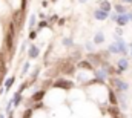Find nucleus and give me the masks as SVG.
Returning <instances> with one entry per match:
<instances>
[{
  "label": "nucleus",
  "instance_id": "0eeeda50",
  "mask_svg": "<svg viewBox=\"0 0 132 118\" xmlns=\"http://www.w3.org/2000/svg\"><path fill=\"white\" fill-rule=\"evenodd\" d=\"M104 40H106V37H104L103 31H97V32H95V35H94L92 43L95 45V46H98V45H103V43H104Z\"/></svg>",
  "mask_w": 132,
  "mask_h": 118
},
{
  "label": "nucleus",
  "instance_id": "dca6fc26",
  "mask_svg": "<svg viewBox=\"0 0 132 118\" xmlns=\"http://www.w3.org/2000/svg\"><path fill=\"white\" fill-rule=\"evenodd\" d=\"M114 11H115L117 14H126V12H127V8H126L123 3H117V5L114 6Z\"/></svg>",
  "mask_w": 132,
  "mask_h": 118
},
{
  "label": "nucleus",
  "instance_id": "c9c22d12",
  "mask_svg": "<svg viewBox=\"0 0 132 118\" xmlns=\"http://www.w3.org/2000/svg\"><path fill=\"white\" fill-rule=\"evenodd\" d=\"M0 118H5V115H3V113H2V112H0Z\"/></svg>",
  "mask_w": 132,
  "mask_h": 118
},
{
  "label": "nucleus",
  "instance_id": "39448f33",
  "mask_svg": "<svg viewBox=\"0 0 132 118\" xmlns=\"http://www.w3.org/2000/svg\"><path fill=\"white\" fill-rule=\"evenodd\" d=\"M127 68H129L127 57H121L120 60L117 62V74H123L124 71H127Z\"/></svg>",
  "mask_w": 132,
  "mask_h": 118
},
{
  "label": "nucleus",
  "instance_id": "c756f323",
  "mask_svg": "<svg viewBox=\"0 0 132 118\" xmlns=\"http://www.w3.org/2000/svg\"><path fill=\"white\" fill-rule=\"evenodd\" d=\"M57 18H59V17H57V15H52V17H51V18H49V20H51V22H55V20H57Z\"/></svg>",
  "mask_w": 132,
  "mask_h": 118
},
{
  "label": "nucleus",
  "instance_id": "4be33fe9",
  "mask_svg": "<svg viewBox=\"0 0 132 118\" xmlns=\"http://www.w3.org/2000/svg\"><path fill=\"white\" fill-rule=\"evenodd\" d=\"M85 49H86L88 52H94V51H95V45H94L92 42H86V43H85Z\"/></svg>",
  "mask_w": 132,
  "mask_h": 118
},
{
  "label": "nucleus",
  "instance_id": "423d86ee",
  "mask_svg": "<svg viewBox=\"0 0 132 118\" xmlns=\"http://www.w3.org/2000/svg\"><path fill=\"white\" fill-rule=\"evenodd\" d=\"M77 66H78L80 71H88V72H94V71H95V66H94L89 60H80Z\"/></svg>",
  "mask_w": 132,
  "mask_h": 118
},
{
  "label": "nucleus",
  "instance_id": "72a5a7b5",
  "mask_svg": "<svg viewBox=\"0 0 132 118\" xmlns=\"http://www.w3.org/2000/svg\"><path fill=\"white\" fill-rule=\"evenodd\" d=\"M78 2H80V3H85V2H88V0H78Z\"/></svg>",
  "mask_w": 132,
  "mask_h": 118
},
{
  "label": "nucleus",
  "instance_id": "a878e982",
  "mask_svg": "<svg viewBox=\"0 0 132 118\" xmlns=\"http://www.w3.org/2000/svg\"><path fill=\"white\" fill-rule=\"evenodd\" d=\"M28 71H29V62H26V63H25V66H23V69H22V75H25Z\"/></svg>",
  "mask_w": 132,
  "mask_h": 118
},
{
  "label": "nucleus",
  "instance_id": "6ab92c4d",
  "mask_svg": "<svg viewBox=\"0 0 132 118\" xmlns=\"http://www.w3.org/2000/svg\"><path fill=\"white\" fill-rule=\"evenodd\" d=\"M14 81H15V77H9L8 80H6V83H5V91H9L11 86L14 84Z\"/></svg>",
  "mask_w": 132,
  "mask_h": 118
},
{
  "label": "nucleus",
  "instance_id": "9b49d317",
  "mask_svg": "<svg viewBox=\"0 0 132 118\" xmlns=\"http://www.w3.org/2000/svg\"><path fill=\"white\" fill-rule=\"evenodd\" d=\"M40 55V49L37 48L35 45H29V49H28V57L29 58H37Z\"/></svg>",
  "mask_w": 132,
  "mask_h": 118
},
{
  "label": "nucleus",
  "instance_id": "2eb2a0df",
  "mask_svg": "<svg viewBox=\"0 0 132 118\" xmlns=\"http://www.w3.org/2000/svg\"><path fill=\"white\" fill-rule=\"evenodd\" d=\"M11 101H12V106H14V107H17L18 104H20V103H22V94H20V92H15V94H14V97H12V100H11Z\"/></svg>",
  "mask_w": 132,
  "mask_h": 118
},
{
  "label": "nucleus",
  "instance_id": "7ed1b4c3",
  "mask_svg": "<svg viewBox=\"0 0 132 118\" xmlns=\"http://www.w3.org/2000/svg\"><path fill=\"white\" fill-rule=\"evenodd\" d=\"M114 38H115V45H117V48H118V52H120L123 57H126L127 52H129V46H127V43L123 40V37L114 35Z\"/></svg>",
  "mask_w": 132,
  "mask_h": 118
},
{
  "label": "nucleus",
  "instance_id": "2f4dec72",
  "mask_svg": "<svg viewBox=\"0 0 132 118\" xmlns=\"http://www.w3.org/2000/svg\"><path fill=\"white\" fill-rule=\"evenodd\" d=\"M59 25H65V18H62V20H57Z\"/></svg>",
  "mask_w": 132,
  "mask_h": 118
},
{
  "label": "nucleus",
  "instance_id": "f3484780",
  "mask_svg": "<svg viewBox=\"0 0 132 118\" xmlns=\"http://www.w3.org/2000/svg\"><path fill=\"white\" fill-rule=\"evenodd\" d=\"M111 8H112V5L108 2V0H103V2L100 3V9H101V11H104V12H108V14L111 12Z\"/></svg>",
  "mask_w": 132,
  "mask_h": 118
},
{
  "label": "nucleus",
  "instance_id": "5701e85b",
  "mask_svg": "<svg viewBox=\"0 0 132 118\" xmlns=\"http://www.w3.org/2000/svg\"><path fill=\"white\" fill-rule=\"evenodd\" d=\"M35 23H37V17L35 15H31V18H29V28L32 29L35 26Z\"/></svg>",
  "mask_w": 132,
  "mask_h": 118
},
{
  "label": "nucleus",
  "instance_id": "b1692460",
  "mask_svg": "<svg viewBox=\"0 0 132 118\" xmlns=\"http://www.w3.org/2000/svg\"><path fill=\"white\" fill-rule=\"evenodd\" d=\"M117 17H118V14L114 11V12H111V14H109V20H111V22H117Z\"/></svg>",
  "mask_w": 132,
  "mask_h": 118
},
{
  "label": "nucleus",
  "instance_id": "f257e3e1",
  "mask_svg": "<svg viewBox=\"0 0 132 118\" xmlns=\"http://www.w3.org/2000/svg\"><path fill=\"white\" fill-rule=\"evenodd\" d=\"M15 25L11 22L9 23V28H8V32L5 34V48H6V51H9V52H12V49H14V38H15Z\"/></svg>",
  "mask_w": 132,
  "mask_h": 118
},
{
  "label": "nucleus",
  "instance_id": "9d476101",
  "mask_svg": "<svg viewBox=\"0 0 132 118\" xmlns=\"http://www.w3.org/2000/svg\"><path fill=\"white\" fill-rule=\"evenodd\" d=\"M108 17H109V14L104 12V11H101L100 8H97L95 11H94V18H95V20H106Z\"/></svg>",
  "mask_w": 132,
  "mask_h": 118
},
{
  "label": "nucleus",
  "instance_id": "aec40b11",
  "mask_svg": "<svg viewBox=\"0 0 132 118\" xmlns=\"http://www.w3.org/2000/svg\"><path fill=\"white\" fill-rule=\"evenodd\" d=\"M63 46H66V48H72V46H74V40H72L71 37L63 38Z\"/></svg>",
  "mask_w": 132,
  "mask_h": 118
},
{
  "label": "nucleus",
  "instance_id": "ddd939ff",
  "mask_svg": "<svg viewBox=\"0 0 132 118\" xmlns=\"http://www.w3.org/2000/svg\"><path fill=\"white\" fill-rule=\"evenodd\" d=\"M8 72V68H6V60H5V55L0 52V75H5Z\"/></svg>",
  "mask_w": 132,
  "mask_h": 118
},
{
  "label": "nucleus",
  "instance_id": "f03ea898",
  "mask_svg": "<svg viewBox=\"0 0 132 118\" xmlns=\"http://www.w3.org/2000/svg\"><path fill=\"white\" fill-rule=\"evenodd\" d=\"M111 84L117 89V94L118 92H127L129 91V84L124 80H121V78H111Z\"/></svg>",
  "mask_w": 132,
  "mask_h": 118
},
{
  "label": "nucleus",
  "instance_id": "f704fd0d",
  "mask_svg": "<svg viewBox=\"0 0 132 118\" xmlns=\"http://www.w3.org/2000/svg\"><path fill=\"white\" fill-rule=\"evenodd\" d=\"M130 58H132V43H130Z\"/></svg>",
  "mask_w": 132,
  "mask_h": 118
},
{
  "label": "nucleus",
  "instance_id": "20e7f679",
  "mask_svg": "<svg viewBox=\"0 0 132 118\" xmlns=\"http://www.w3.org/2000/svg\"><path fill=\"white\" fill-rule=\"evenodd\" d=\"M52 86H54V87H59V89L69 91V89L74 87V81H71V80H65V78H59V80H55V81H54Z\"/></svg>",
  "mask_w": 132,
  "mask_h": 118
},
{
  "label": "nucleus",
  "instance_id": "f8f14e48",
  "mask_svg": "<svg viewBox=\"0 0 132 118\" xmlns=\"http://www.w3.org/2000/svg\"><path fill=\"white\" fill-rule=\"evenodd\" d=\"M108 98H109V104L111 106H118V100H117V95H115V91L109 89V94H108Z\"/></svg>",
  "mask_w": 132,
  "mask_h": 118
},
{
  "label": "nucleus",
  "instance_id": "1a4fd4ad",
  "mask_svg": "<svg viewBox=\"0 0 132 118\" xmlns=\"http://www.w3.org/2000/svg\"><path fill=\"white\" fill-rule=\"evenodd\" d=\"M46 95V91L45 89H42V91H37L32 97H31V101L32 103H39V101H42L43 100V97Z\"/></svg>",
  "mask_w": 132,
  "mask_h": 118
},
{
  "label": "nucleus",
  "instance_id": "412c9836",
  "mask_svg": "<svg viewBox=\"0 0 132 118\" xmlns=\"http://www.w3.org/2000/svg\"><path fill=\"white\" fill-rule=\"evenodd\" d=\"M32 113H34V109L32 107H26V110L23 112L22 118H32Z\"/></svg>",
  "mask_w": 132,
  "mask_h": 118
},
{
  "label": "nucleus",
  "instance_id": "c85d7f7f",
  "mask_svg": "<svg viewBox=\"0 0 132 118\" xmlns=\"http://www.w3.org/2000/svg\"><path fill=\"white\" fill-rule=\"evenodd\" d=\"M115 35H118V37H120V35H123V31H121V28H117V29H115Z\"/></svg>",
  "mask_w": 132,
  "mask_h": 118
},
{
  "label": "nucleus",
  "instance_id": "393cba45",
  "mask_svg": "<svg viewBox=\"0 0 132 118\" xmlns=\"http://www.w3.org/2000/svg\"><path fill=\"white\" fill-rule=\"evenodd\" d=\"M37 34H39V31H31V32H29V40H35Z\"/></svg>",
  "mask_w": 132,
  "mask_h": 118
},
{
  "label": "nucleus",
  "instance_id": "bb28decb",
  "mask_svg": "<svg viewBox=\"0 0 132 118\" xmlns=\"http://www.w3.org/2000/svg\"><path fill=\"white\" fill-rule=\"evenodd\" d=\"M43 107H45V104H43L42 101H39L37 104H34V106H32V109H34V110H35V109H43Z\"/></svg>",
  "mask_w": 132,
  "mask_h": 118
},
{
  "label": "nucleus",
  "instance_id": "6e6552de",
  "mask_svg": "<svg viewBox=\"0 0 132 118\" xmlns=\"http://www.w3.org/2000/svg\"><path fill=\"white\" fill-rule=\"evenodd\" d=\"M115 23L118 25V28L126 26V25L129 23V15H127V12H126V14H118V17H117V22H115Z\"/></svg>",
  "mask_w": 132,
  "mask_h": 118
},
{
  "label": "nucleus",
  "instance_id": "473e14b6",
  "mask_svg": "<svg viewBox=\"0 0 132 118\" xmlns=\"http://www.w3.org/2000/svg\"><path fill=\"white\" fill-rule=\"evenodd\" d=\"M6 118H14V115H12V112H11V113H8V116H6Z\"/></svg>",
  "mask_w": 132,
  "mask_h": 118
},
{
  "label": "nucleus",
  "instance_id": "4468645a",
  "mask_svg": "<svg viewBox=\"0 0 132 118\" xmlns=\"http://www.w3.org/2000/svg\"><path fill=\"white\" fill-rule=\"evenodd\" d=\"M62 72H63V74H68V75H74V72H75V66L71 65V63H66V66L62 68Z\"/></svg>",
  "mask_w": 132,
  "mask_h": 118
},
{
  "label": "nucleus",
  "instance_id": "cd10ccee",
  "mask_svg": "<svg viewBox=\"0 0 132 118\" xmlns=\"http://www.w3.org/2000/svg\"><path fill=\"white\" fill-rule=\"evenodd\" d=\"M46 25H48V22H46V20H43V22H40V23H39V29H42V28H45Z\"/></svg>",
  "mask_w": 132,
  "mask_h": 118
},
{
  "label": "nucleus",
  "instance_id": "7c9ffc66",
  "mask_svg": "<svg viewBox=\"0 0 132 118\" xmlns=\"http://www.w3.org/2000/svg\"><path fill=\"white\" fill-rule=\"evenodd\" d=\"M121 3H129V5H132V0H121Z\"/></svg>",
  "mask_w": 132,
  "mask_h": 118
},
{
  "label": "nucleus",
  "instance_id": "a211bd4d",
  "mask_svg": "<svg viewBox=\"0 0 132 118\" xmlns=\"http://www.w3.org/2000/svg\"><path fill=\"white\" fill-rule=\"evenodd\" d=\"M109 54H120L118 52V48H117V45H115V42L114 43H109V46H108V49H106Z\"/></svg>",
  "mask_w": 132,
  "mask_h": 118
}]
</instances>
